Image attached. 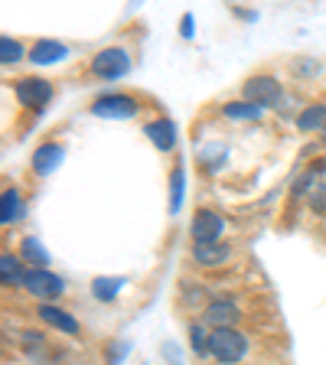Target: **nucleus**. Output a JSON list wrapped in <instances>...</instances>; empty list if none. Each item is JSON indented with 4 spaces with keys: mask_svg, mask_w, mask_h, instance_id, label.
<instances>
[{
    "mask_svg": "<svg viewBox=\"0 0 326 365\" xmlns=\"http://www.w3.org/2000/svg\"><path fill=\"white\" fill-rule=\"evenodd\" d=\"M209 352H213L219 362H238V359L248 352V339L235 329H213L209 336Z\"/></svg>",
    "mask_w": 326,
    "mask_h": 365,
    "instance_id": "nucleus-1",
    "label": "nucleus"
},
{
    "mask_svg": "<svg viewBox=\"0 0 326 365\" xmlns=\"http://www.w3.org/2000/svg\"><path fill=\"white\" fill-rule=\"evenodd\" d=\"M242 95H245V101L265 108V105H274V101L281 98V85H277V78H271V76H255L242 85Z\"/></svg>",
    "mask_w": 326,
    "mask_h": 365,
    "instance_id": "nucleus-2",
    "label": "nucleus"
},
{
    "mask_svg": "<svg viewBox=\"0 0 326 365\" xmlns=\"http://www.w3.org/2000/svg\"><path fill=\"white\" fill-rule=\"evenodd\" d=\"M128 68H131V59L124 49H105V53H98L91 59V72L101 78H121L128 76Z\"/></svg>",
    "mask_w": 326,
    "mask_h": 365,
    "instance_id": "nucleus-3",
    "label": "nucleus"
},
{
    "mask_svg": "<svg viewBox=\"0 0 326 365\" xmlns=\"http://www.w3.org/2000/svg\"><path fill=\"white\" fill-rule=\"evenodd\" d=\"M222 228H225V222H222L219 212L199 209L196 219H193V238H196V245H215L222 235Z\"/></svg>",
    "mask_w": 326,
    "mask_h": 365,
    "instance_id": "nucleus-4",
    "label": "nucleus"
},
{
    "mask_svg": "<svg viewBox=\"0 0 326 365\" xmlns=\"http://www.w3.org/2000/svg\"><path fill=\"white\" fill-rule=\"evenodd\" d=\"M23 287L30 290L33 297H39V300H53V297L62 294V277H56V274L36 267V271H30L26 277H23Z\"/></svg>",
    "mask_w": 326,
    "mask_h": 365,
    "instance_id": "nucleus-5",
    "label": "nucleus"
},
{
    "mask_svg": "<svg viewBox=\"0 0 326 365\" xmlns=\"http://www.w3.org/2000/svg\"><path fill=\"white\" fill-rule=\"evenodd\" d=\"M91 114H98V118H134L137 101L128 95H105L91 105Z\"/></svg>",
    "mask_w": 326,
    "mask_h": 365,
    "instance_id": "nucleus-6",
    "label": "nucleus"
},
{
    "mask_svg": "<svg viewBox=\"0 0 326 365\" xmlns=\"http://www.w3.org/2000/svg\"><path fill=\"white\" fill-rule=\"evenodd\" d=\"M16 98L26 108H43L46 101L53 98V88H49V82H43V78H20V82H16Z\"/></svg>",
    "mask_w": 326,
    "mask_h": 365,
    "instance_id": "nucleus-7",
    "label": "nucleus"
},
{
    "mask_svg": "<svg viewBox=\"0 0 326 365\" xmlns=\"http://www.w3.org/2000/svg\"><path fill=\"white\" fill-rule=\"evenodd\" d=\"M238 307L228 304V300H219V304H209L205 310V323H213L215 329H232V323H238Z\"/></svg>",
    "mask_w": 326,
    "mask_h": 365,
    "instance_id": "nucleus-8",
    "label": "nucleus"
},
{
    "mask_svg": "<svg viewBox=\"0 0 326 365\" xmlns=\"http://www.w3.org/2000/svg\"><path fill=\"white\" fill-rule=\"evenodd\" d=\"M62 56H68V46L56 43V39H39V43L33 46L30 59L36 62V66H49V62H59Z\"/></svg>",
    "mask_w": 326,
    "mask_h": 365,
    "instance_id": "nucleus-9",
    "label": "nucleus"
},
{
    "mask_svg": "<svg viewBox=\"0 0 326 365\" xmlns=\"http://www.w3.org/2000/svg\"><path fill=\"white\" fill-rule=\"evenodd\" d=\"M62 157H66V150H62L59 144H43L33 153V170H36V173H53Z\"/></svg>",
    "mask_w": 326,
    "mask_h": 365,
    "instance_id": "nucleus-10",
    "label": "nucleus"
},
{
    "mask_svg": "<svg viewBox=\"0 0 326 365\" xmlns=\"http://www.w3.org/2000/svg\"><path fill=\"white\" fill-rule=\"evenodd\" d=\"M144 134L153 140V147H160V150H170L173 147V124L167 121V118H160V121H151L144 128Z\"/></svg>",
    "mask_w": 326,
    "mask_h": 365,
    "instance_id": "nucleus-11",
    "label": "nucleus"
},
{
    "mask_svg": "<svg viewBox=\"0 0 326 365\" xmlns=\"http://www.w3.org/2000/svg\"><path fill=\"white\" fill-rule=\"evenodd\" d=\"M193 258L199 261V264H205V267H213V264H222V261L228 258V248L225 245H196L193 248Z\"/></svg>",
    "mask_w": 326,
    "mask_h": 365,
    "instance_id": "nucleus-12",
    "label": "nucleus"
},
{
    "mask_svg": "<svg viewBox=\"0 0 326 365\" xmlns=\"http://www.w3.org/2000/svg\"><path fill=\"white\" fill-rule=\"evenodd\" d=\"M39 317L46 319V323H53V327H59V329H66V333H78V323L68 313H62V310H56V307H49V304H43L39 307Z\"/></svg>",
    "mask_w": 326,
    "mask_h": 365,
    "instance_id": "nucleus-13",
    "label": "nucleus"
},
{
    "mask_svg": "<svg viewBox=\"0 0 326 365\" xmlns=\"http://www.w3.org/2000/svg\"><path fill=\"white\" fill-rule=\"evenodd\" d=\"M0 277H4V284H7V287H14V284H23V277H26V274H23L20 261H16L14 255H4V258H0Z\"/></svg>",
    "mask_w": 326,
    "mask_h": 365,
    "instance_id": "nucleus-14",
    "label": "nucleus"
},
{
    "mask_svg": "<svg viewBox=\"0 0 326 365\" xmlns=\"http://www.w3.org/2000/svg\"><path fill=\"white\" fill-rule=\"evenodd\" d=\"M300 130H313V128H326V105H313L297 118Z\"/></svg>",
    "mask_w": 326,
    "mask_h": 365,
    "instance_id": "nucleus-15",
    "label": "nucleus"
},
{
    "mask_svg": "<svg viewBox=\"0 0 326 365\" xmlns=\"http://www.w3.org/2000/svg\"><path fill=\"white\" fill-rule=\"evenodd\" d=\"M0 219H4V222L20 219V196H16L14 186H7V190H4V202H0Z\"/></svg>",
    "mask_w": 326,
    "mask_h": 365,
    "instance_id": "nucleus-16",
    "label": "nucleus"
},
{
    "mask_svg": "<svg viewBox=\"0 0 326 365\" xmlns=\"http://www.w3.org/2000/svg\"><path fill=\"white\" fill-rule=\"evenodd\" d=\"M91 290H95L98 300H111V297H118V290H121V281H118V277H98V281L91 284Z\"/></svg>",
    "mask_w": 326,
    "mask_h": 365,
    "instance_id": "nucleus-17",
    "label": "nucleus"
},
{
    "mask_svg": "<svg viewBox=\"0 0 326 365\" xmlns=\"http://www.w3.org/2000/svg\"><path fill=\"white\" fill-rule=\"evenodd\" d=\"M222 111L228 114V118H258L261 108L258 105H251V101H228Z\"/></svg>",
    "mask_w": 326,
    "mask_h": 365,
    "instance_id": "nucleus-18",
    "label": "nucleus"
},
{
    "mask_svg": "<svg viewBox=\"0 0 326 365\" xmlns=\"http://www.w3.org/2000/svg\"><path fill=\"white\" fill-rule=\"evenodd\" d=\"M20 56H23V49H20V43H16V39H10V36L0 39V59H4V66L16 62Z\"/></svg>",
    "mask_w": 326,
    "mask_h": 365,
    "instance_id": "nucleus-19",
    "label": "nucleus"
},
{
    "mask_svg": "<svg viewBox=\"0 0 326 365\" xmlns=\"http://www.w3.org/2000/svg\"><path fill=\"white\" fill-rule=\"evenodd\" d=\"M23 255H26L30 261H36V264H46V261H49V255L39 248L36 238H23Z\"/></svg>",
    "mask_w": 326,
    "mask_h": 365,
    "instance_id": "nucleus-20",
    "label": "nucleus"
},
{
    "mask_svg": "<svg viewBox=\"0 0 326 365\" xmlns=\"http://www.w3.org/2000/svg\"><path fill=\"white\" fill-rule=\"evenodd\" d=\"M190 339H193V349H196V356H203V352H209V336H205L199 327H193Z\"/></svg>",
    "mask_w": 326,
    "mask_h": 365,
    "instance_id": "nucleus-21",
    "label": "nucleus"
},
{
    "mask_svg": "<svg viewBox=\"0 0 326 365\" xmlns=\"http://www.w3.org/2000/svg\"><path fill=\"white\" fill-rule=\"evenodd\" d=\"M180 202H183V170H176L173 173V202H170V209H180Z\"/></svg>",
    "mask_w": 326,
    "mask_h": 365,
    "instance_id": "nucleus-22",
    "label": "nucleus"
},
{
    "mask_svg": "<svg viewBox=\"0 0 326 365\" xmlns=\"http://www.w3.org/2000/svg\"><path fill=\"white\" fill-rule=\"evenodd\" d=\"M183 36H193V14L183 16Z\"/></svg>",
    "mask_w": 326,
    "mask_h": 365,
    "instance_id": "nucleus-23",
    "label": "nucleus"
}]
</instances>
